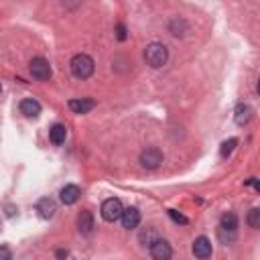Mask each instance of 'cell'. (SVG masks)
Wrapping results in <instances>:
<instances>
[{
    "label": "cell",
    "mask_w": 260,
    "mask_h": 260,
    "mask_svg": "<svg viewBox=\"0 0 260 260\" xmlns=\"http://www.w3.org/2000/svg\"><path fill=\"white\" fill-rule=\"evenodd\" d=\"M145 59H147V63H149L150 67L159 69V67H163V65L167 63L169 51H167V47H165L163 43H150V45H147V49H145Z\"/></svg>",
    "instance_id": "2"
},
{
    "label": "cell",
    "mask_w": 260,
    "mask_h": 260,
    "mask_svg": "<svg viewBox=\"0 0 260 260\" xmlns=\"http://www.w3.org/2000/svg\"><path fill=\"white\" fill-rule=\"evenodd\" d=\"M236 145H238V138H228V141L222 145V149H220V154H222L223 159H226V157H230V154H232V150L236 149Z\"/></svg>",
    "instance_id": "18"
},
{
    "label": "cell",
    "mask_w": 260,
    "mask_h": 260,
    "mask_svg": "<svg viewBox=\"0 0 260 260\" xmlns=\"http://www.w3.org/2000/svg\"><path fill=\"white\" fill-rule=\"evenodd\" d=\"M21 112L27 116V118H37L41 114V104L35 100V98H25L21 102Z\"/></svg>",
    "instance_id": "13"
},
{
    "label": "cell",
    "mask_w": 260,
    "mask_h": 260,
    "mask_svg": "<svg viewBox=\"0 0 260 260\" xmlns=\"http://www.w3.org/2000/svg\"><path fill=\"white\" fill-rule=\"evenodd\" d=\"M55 212H57V203L51 199V197H43V199H39V203H37V214H39V218H43V220H51L55 216Z\"/></svg>",
    "instance_id": "9"
},
{
    "label": "cell",
    "mask_w": 260,
    "mask_h": 260,
    "mask_svg": "<svg viewBox=\"0 0 260 260\" xmlns=\"http://www.w3.org/2000/svg\"><path fill=\"white\" fill-rule=\"evenodd\" d=\"M191 250H193V256H195V258H199V260L210 258V256H212V252H214L210 238H205V236H199V238H195V242H193V248H191Z\"/></svg>",
    "instance_id": "7"
},
{
    "label": "cell",
    "mask_w": 260,
    "mask_h": 260,
    "mask_svg": "<svg viewBox=\"0 0 260 260\" xmlns=\"http://www.w3.org/2000/svg\"><path fill=\"white\" fill-rule=\"evenodd\" d=\"M122 212H124V207H122V201L120 199H116V197H110V199H106L102 203V207H100V216L106 220V222H118L120 220V216H122Z\"/></svg>",
    "instance_id": "3"
},
{
    "label": "cell",
    "mask_w": 260,
    "mask_h": 260,
    "mask_svg": "<svg viewBox=\"0 0 260 260\" xmlns=\"http://www.w3.org/2000/svg\"><path fill=\"white\" fill-rule=\"evenodd\" d=\"M250 118H252V108L248 106V104H238V106H236V114H234L236 124L238 126H244V124L250 122Z\"/></svg>",
    "instance_id": "14"
},
{
    "label": "cell",
    "mask_w": 260,
    "mask_h": 260,
    "mask_svg": "<svg viewBox=\"0 0 260 260\" xmlns=\"http://www.w3.org/2000/svg\"><path fill=\"white\" fill-rule=\"evenodd\" d=\"M171 31H173V35H175V37H181L183 31H185V21L175 19V21L171 23Z\"/></svg>",
    "instance_id": "20"
},
{
    "label": "cell",
    "mask_w": 260,
    "mask_h": 260,
    "mask_svg": "<svg viewBox=\"0 0 260 260\" xmlns=\"http://www.w3.org/2000/svg\"><path fill=\"white\" fill-rule=\"evenodd\" d=\"M65 256H67V252H65V250H59V252H57V258H65Z\"/></svg>",
    "instance_id": "24"
},
{
    "label": "cell",
    "mask_w": 260,
    "mask_h": 260,
    "mask_svg": "<svg viewBox=\"0 0 260 260\" xmlns=\"http://www.w3.org/2000/svg\"><path fill=\"white\" fill-rule=\"evenodd\" d=\"M69 67H72V74L77 77V79H88L92 77L94 69H96V63L90 55L85 53H77L72 57V61H69Z\"/></svg>",
    "instance_id": "1"
},
{
    "label": "cell",
    "mask_w": 260,
    "mask_h": 260,
    "mask_svg": "<svg viewBox=\"0 0 260 260\" xmlns=\"http://www.w3.org/2000/svg\"><path fill=\"white\" fill-rule=\"evenodd\" d=\"M169 216H171V220H173V222H175V223H181V226L189 223V220H187L185 216H181L179 212H175V210H169Z\"/></svg>",
    "instance_id": "21"
},
{
    "label": "cell",
    "mask_w": 260,
    "mask_h": 260,
    "mask_svg": "<svg viewBox=\"0 0 260 260\" xmlns=\"http://www.w3.org/2000/svg\"><path fill=\"white\" fill-rule=\"evenodd\" d=\"M77 228H79V232L83 234V236H90V234H94V228H96V223H94V216H92V212H81L79 216H77Z\"/></svg>",
    "instance_id": "10"
},
{
    "label": "cell",
    "mask_w": 260,
    "mask_h": 260,
    "mask_svg": "<svg viewBox=\"0 0 260 260\" xmlns=\"http://www.w3.org/2000/svg\"><path fill=\"white\" fill-rule=\"evenodd\" d=\"M161 163H163V152L159 149L150 147V149H147V150L141 152V165L145 169H157Z\"/></svg>",
    "instance_id": "6"
},
{
    "label": "cell",
    "mask_w": 260,
    "mask_h": 260,
    "mask_svg": "<svg viewBox=\"0 0 260 260\" xmlns=\"http://www.w3.org/2000/svg\"><path fill=\"white\" fill-rule=\"evenodd\" d=\"M138 240H141L145 246H150L154 240H159V234H157V230H154V228H147V230H141Z\"/></svg>",
    "instance_id": "17"
},
{
    "label": "cell",
    "mask_w": 260,
    "mask_h": 260,
    "mask_svg": "<svg viewBox=\"0 0 260 260\" xmlns=\"http://www.w3.org/2000/svg\"><path fill=\"white\" fill-rule=\"evenodd\" d=\"M220 230L228 234H238V216L234 212H226L220 220Z\"/></svg>",
    "instance_id": "12"
},
{
    "label": "cell",
    "mask_w": 260,
    "mask_h": 260,
    "mask_svg": "<svg viewBox=\"0 0 260 260\" xmlns=\"http://www.w3.org/2000/svg\"><path fill=\"white\" fill-rule=\"evenodd\" d=\"M49 138H51V143H53V145H63V143H65V138H67V128H65L63 124L51 126V130H49Z\"/></svg>",
    "instance_id": "16"
},
{
    "label": "cell",
    "mask_w": 260,
    "mask_h": 260,
    "mask_svg": "<svg viewBox=\"0 0 260 260\" xmlns=\"http://www.w3.org/2000/svg\"><path fill=\"white\" fill-rule=\"evenodd\" d=\"M0 260H12V252L8 246H0Z\"/></svg>",
    "instance_id": "22"
},
{
    "label": "cell",
    "mask_w": 260,
    "mask_h": 260,
    "mask_svg": "<svg viewBox=\"0 0 260 260\" xmlns=\"http://www.w3.org/2000/svg\"><path fill=\"white\" fill-rule=\"evenodd\" d=\"M31 74L35 79H39V81H45L51 77V65L45 57H35L31 61Z\"/></svg>",
    "instance_id": "5"
},
{
    "label": "cell",
    "mask_w": 260,
    "mask_h": 260,
    "mask_svg": "<svg viewBox=\"0 0 260 260\" xmlns=\"http://www.w3.org/2000/svg\"><path fill=\"white\" fill-rule=\"evenodd\" d=\"M0 90H2V85H0Z\"/></svg>",
    "instance_id": "25"
},
{
    "label": "cell",
    "mask_w": 260,
    "mask_h": 260,
    "mask_svg": "<svg viewBox=\"0 0 260 260\" xmlns=\"http://www.w3.org/2000/svg\"><path fill=\"white\" fill-rule=\"evenodd\" d=\"M96 106V102L90 98H77V100H69V110L75 114H88Z\"/></svg>",
    "instance_id": "11"
},
{
    "label": "cell",
    "mask_w": 260,
    "mask_h": 260,
    "mask_svg": "<svg viewBox=\"0 0 260 260\" xmlns=\"http://www.w3.org/2000/svg\"><path fill=\"white\" fill-rule=\"evenodd\" d=\"M248 226L252 230L260 228V210H258V207H252V210L248 212Z\"/></svg>",
    "instance_id": "19"
},
{
    "label": "cell",
    "mask_w": 260,
    "mask_h": 260,
    "mask_svg": "<svg viewBox=\"0 0 260 260\" xmlns=\"http://www.w3.org/2000/svg\"><path fill=\"white\" fill-rule=\"evenodd\" d=\"M116 37H118L120 41L126 39V29H124V25H118V27H116Z\"/></svg>",
    "instance_id": "23"
},
{
    "label": "cell",
    "mask_w": 260,
    "mask_h": 260,
    "mask_svg": "<svg viewBox=\"0 0 260 260\" xmlns=\"http://www.w3.org/2000/svg\"><path fill=\"white\" fill-rule=\"evenodd\" d=\"M120 220H122V226L126 230H134V228H138V223H141V212H138L136 207H126L122 216H120Z\"/></svg>",
    "instance_id": "8"
},
{
    "label": "cell",
    "mask_w": 260,
    "mask_h": 260,
    "mask_svg": "<svg viewBox=\"0 0 260 260\" xmlns=\"http://www.w3.org/2000/svg\"><path fill=\"white\" fill-rule=\"evenodd\" d=\"M149 248H150V256H152V260H171V256H173V248H171V244H169L167 240H163V238L154 240Z\"/></svg>",
    "instance_id": "4"
},
{
    "label": "cell",
    "mask_w": 260,
    "mask_h": 260,
    "mask_svg": "<svg viewBox=\"0 0 260 260\" xmlns=\"http://www.w3.org/2000/svg\"><path fill=\"white\" fill-rule=\"evenodd\" d=\"M79 195H81V191H79L77 185H65V187L61 189V201H63L65 205H74V203L79 199Z\"/></svg>",
    "instance_id": "15"
}]
</instances>
